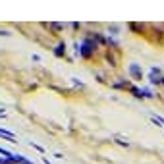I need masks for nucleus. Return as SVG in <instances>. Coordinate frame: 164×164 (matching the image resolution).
<instances>
[{
    "instance_id": "2",
    "label": "nucleus",
    "mask_w": 164,
    "mask_h": 164,
    "mask_svg": "<svg viewBox=\"0 0 164 164\" xmlns=\"http://www.w3.org/2000/svg\"><path fill=\"white\" fill-rule=\"evenodd\" d=\"M128 70H129V73H131V77H133V79H141L143 77V72H141V68L137 64H129Z\"/></svg>"
},
{
    "instance_id": "1",
    "label": "nucleus",
    "mask_w": 164,
    "mask_h": 164,
    "mask_svg": "<svg viewBox=\"0 0 164 164\" xmlns=\"http://www.w3.org/2000/svg\"><path fill=\"white\" fill-rule=\"evenodd\" d=\"M95 49H97V46H95V45L91 43V41H89V39H87V41H85V43H83V45H81V49H77V50H79V54H81L83 58H89V56H91V54H93V50H95Z\"/></svg>"
},
{
    "instance_id": "4",
    "label": "nucleus",
    "mask_w": 164,
    "mask_h": 164,
    "mask_svg": "<svg viewBox=\"0 0 164 164\" xmlns=\"http://www.w3.org/2000/svg\"><path fill=\"white\" fill-rule=\"evenodd\" d=\"M50 27H52V29H54V31H60V29H62V25H60V23H52V25H50Z\"/></svg>"
},
{
    "instance_id": "5",
    "label": "nucleus",
    "mask_w": 164,
    "mask_h": 164,
    "mask_svg": "<svg viewBox=\"0 0 164 164\" xmlns=\"http://www.w3.org/2000/svg\"><path fill=\"white\" fill-rule=\"evenodd\" d=\"M162 83H164V77H162Z\"/></svg>"
},
{
    "instance_id": "3",
    "label": "nucleus",
    "mask_w": 164,
    "mask_h": 164,
    "mask_svg": "<svg viewBox=\"0 0 164 164\" xmlns=\"http://www.w3.org/2000/svg\"><path fill=\"white\" fill-rule=\"evenodd\" d=\"M64 52H66V45H64V43H60V45L54 49V54H56V56H64Z\"/></svg>"
}]
</instances>
